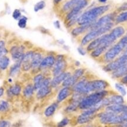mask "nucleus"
Segmentation results:
<instances>
[{
	"label": "nucleus",
	"mask_w": 127,
	"mask_h": 127,
	"mask_svg": "<svg viewBox=\"0 0 127 127\" xmlns=\"http://www.w3.org/2000/svg\"><path fill=\"white\" fill-rule=\"evenodd\" d=\"M109 95H111L110 91L107 90L94 92L86 95L80 102L79 109L84 111L96 107L104 98Z\"/></svg>",
	"instance_id": "f257e3e1"
},
{
	"label": "nucleus",
	"mask_w": 127,
	"mask_h": 127,
	"mask_svg": "<svg viewBox=\"0 0 127 127\" xmlns=\"http://www.w3.org/2000/svg\"><path fill=\"white\" fill-rule=\"evenodd\" d=\"M109 9V5H101L88 9L79 16L77 21L78 25H83L94 23Z\"/></svg>",
	"instance_id": "f03ea898"
},
{
	"label": "nucleus",
	"mask_w": 127,
	"mask_h": 127,
	"mask_svg": "<svg viewBox=\"0 0 127 127\" xmlns=\"http://www.w3.org/2000/svg\"><path fill=\"white\" fill-rule=\"evenodd\" d=\"M127 47V35L122 38L115 45L111 46L104 55V60L105 63H110L115 59L120 53Z\"/></svg>",
	"instance_id": "7ed1b4c3"
},
{
	"label": "nucleus",
	"mask_w": 127,
	"mask_h": 127,
	"mask_svg": "<svg viewBox=\"0 0 127 127\" xmlns=\"http://www.w3.org/2000/svg\"><path fill=\"white\" fill-rule=\"evenodd\" d=\"M113 25V23H111L102 27L93 30L91 31L88 32L87 34H85V35L82 38L81 41V45L82 47L87 46L89 43H90L91 41L94 40L95 39L107 34V32H108L112 29Z\"/></svg>",
	"instance_id": "20e7f679"
},
{
	"label": "nucleus",
	"mask_w": 127,
	"mask_h": 127,
	"mask_svg": "<svg viewBox=\"0 0 127 127\" xmlns=\"http://www.w3.org/2000/svg\"><path fill=\"white\" fill-rule=\"evenodd\" d=\"M96 117H98L100 123L104 125H115L123 123L121 115L114 114L107 111L100 112L97 114Z\"/></svg>",
	"instance_id": "39448f33"
},
{
	"label": "nucleus",
	"mask_w": 127,
	"mask_h": 127,
	"mask_svg": "<svg viewBox=\"0 0 127 127\" xmlns=\"http://www.w3.org/2000/svg\"><path fill=\"white\" fill-rule=\"evenodd\" d=\"M109 86L108 82L102 79H94L91 81H87L84 87V93L85 95L94 92L100 91L107 90Z\"/></svg>",
	"instance_id": "423d86ee"
},
{
	"label": "nucleus",
	"mask_w": 127,
	"mask_h": 127,
	"mask_svg": "<svg viewBox=\"0 0 127 127\" xmlns=\"http://www.w3.org/2000/svg\"><path fill=\"white\" fill-rule=\"evenodd\" d=\"M98 111L99 110L95 107L84 110L83 112L77 117V123L80 125L90 123L96 117Z\"/></svg>",
	"instance_id": "0eeeda50"
},
{
	"label": "nucleus",
	"mask_w": 127,
	"mask_h": 127,
	"mask_svg": "<svg viewBox=\"0 0 127 127\" xmlns=\"http://www.w3.org/2000/svg\"><path fill=\"white\" fill-rule=\"evenodd\" d=\"M127 63V53H124L119 58L113 60L110 63H108L106 65L104 66L103 69L108 72H112L118 68L124 65Z\"/></svg>",
	"instance_id": "6e6552de"
},
{
	"label": "nucleus",
	"mask_w": 127,
	"mask_h": 127,
	"mask_svg": "<svg viewBox=\"0 0 127 127\" xmlns=\"http://www.w3.org/2000/svg\"><path fill=\"white\" fill-rule=\"evenodd\" d=\"M66 62L64 55H58L55 57V63L52 68V74L53 77L65 72L66 67Z\"/></svg>",
	"instance_id": "1a4fd4ad"
},
{
	"label": "nucleus",
	"mask_w": 127,
	"mask_h": 127,
	"mask_svg": "<svg viewBox=\"0 0 127 127\" xmlns=\"http://www.w3.org/2000/svg\"><path fill=\"white\" fill-rule=\"evenodd\" d=\"M88 1L87 0H82L79 3L74 6L72 9L68 12L65 17V21L66 22L69 21L72 17L76 15H80L82 14V9H84L88 5Z\"/></svg>",
	"instance_id": "9d476101"
},
{
	"label": "nucleus",
	"mask_w": 127,
	"mask_h": 127,
	"mask_svg": "<svg viewBox=\"0 0 127 127\" xmlns=\"http://www.w3.org/2000/svg\"><path fill=\"white\" fill-rule=\"evenodd\" d=\"M114 18H115V15H114V14H109L103 16V17H101V18L96 20L93 23L90 31L102 27L105 25L111 23H112V21L114 20Z\"/></svg>",
	"instance_id": "9b49d317"
},
{
	"label": "nucleus",
	"mask_w": 127,
	"mask_h": 127,
	"mask_svg": "<svg viewBox=\"0 0 127 127\" xmlns=\"http://www.w3.org/2000/svg\"><path fill=\"white\" fill-rule=\"evenodd\" d=\"M12 59L15 62H22L24 55L25 54V47L23 45L12 46L9 50Z\"/></svg>",
	"instance_id": "f8f14e48"
},
{
	"label": "nucleus",
	"mask_w": 127,
	"mask_h": 127,
	"mask_svg": "<svg viewBox=\"0 0 127 127\" xmlns=\"http://www.w3.org/2000/svg\"><path fill=\"white\" fill-rule=\"evenodd\" d=\"M55 63V57L52 55H47L44 57L39 65V69L41 71L46 70L52 68Z\"/></svg>",
	"instance_id": "ddd939ff"
},
{
	"label": "nucleus",
	"mask_w": 127,
	"mask_h": 127,
	"mask_svg": "<svg viewBox=\"0 0 127 127\" xmlns=\"http://www.w3.org/2000/svg\"><path fill=\"white\" fill-rule=\"evenodd\" d=\"M105 111L120 115L127 112V105L125 104L111 105L105 108Z\"/></svg>",
	"instance_id": "4468645a"
},
{
	"label": "nucleus",
	"mask_w": 127,
	"mask_h": 127,
	"mask_svg": "<svg viewBox=\"0 0 127 127\" xmlns=\"http://www.w3.org/2000/svg\"><path fill=\"white\" fill-rule=\"evenodd\" d=\"M71 73L69 72H63L59 75L53 77V78L51 79V87L52 88H55L58 87L60 85L63 84V82L68 77H69L71 75Z\"/></svg>",
	"instance_id": "2eb2a0df"
},
{
	"label": "nucleus",
	"mask_w": 127,
	"mask_h": 127,
	"mask_svg": "<svg viewBox=\"0 0 127 127\" xmlns=\"http://www.w3.org/2000/svg\"><path fill=\"white\" fill-rule=\"evenodd\" d=\"M73 93L72 88L70 87H63L58 92L57 96V102L60 104L64 101H65L66 98L69 96L72 95Z\"/></svg>",
	"instance_id": "dca6fc26"
},
{
	"label": "nucleus",
	"mask_w": 127,
	"mask_h": 127,
	"mask_svg": "<svg viewBox=\"0 0 127 127\" xmlns=\"http://www.w3.org/2000/svg\"><path fill=\"white\" fill-rule=\"evenodd\" d=\"M93 23L83 25H79L78 27L74 28L71 32V35L74 37H77V36H78L86 32H89L91 30Z\"/></svg>",
	"instance_id": "f3484780"
},
{
	"label": "nucleus",
	"mask_w": 127,
	"mask_h": 127,
	"mask_svg": "<svg viewBox=\"0 0 127 127\" xmlns=\"http://www.w3.org/2000/svg\"><path fill=\"white\" fill-rule=\"evenodd\" d=\"M44 57L41 52H34V55H33L31 61V69L32 70H36V69H39L40 64L43 59Z\"/></svg>",
	"instance_id": "a211bd4d"
},
{
	"label": "nucleus",
	"mask_w": 127,
	"mask_h": 127,
	"mask_svg": "<svg viewBox=\"0 0 127 127\" xmlns=\"http://www.w3.org/2000/svg\"><path fill=\"white\" fill-rule=\"evenodd\" d=\"M108 106L111 105L124 104L125 101L123 96L118 94H111L107 96ZM108 107V106H107Z\"/></svg>",
	"instance_id": "6ab92c4d"
},
{
	"label": "nucleus",
	"mask_w": 127,
	"mask_h": 127,
	"mask_svg": "<svg viewBox=\"0 0 127 127\" xmlns=\"http://www.w3.org/2000/svg\"><path fill=\"white\" fill-rule=\"evenodd\" d=\"M52 87L51 86L42 87L36 91V98L38 99H42L47 97L52 92Z\"/></svg>",
	"instance_id": "aec40b11"
},
{
	"label": "nucleus",
	"mask_w": 127,
	"mask_h": 127,
	"mask_svg": "<svg viewBox=\"0 0 127 127\" xmlns=\"http://www.w3.org/2000/svg\"><path fill=\"white\" fill-rule=\"evenodd\" d=\"M127 74V63L121 66V67L118 68L113 72H112V77L113 78L117 79L123 78Z\"/></svg>",
	"instance_id": "412c9836"
},
{
	"label": "nucleus",
	"mask_w": 127,
	"mask_h": 127,
	"mask_svg": "<svg viewBox=\"0 0 127 127\" xmlns=\"http://www.w3.org/2000/svg\"><path fill=\"white\" fill-rule=\"evenodd\" d=\"M23 91L22 87L20 84H15L11 86L7 90V94L9 96H17Z\"/></svg>",
	"instance_id": "4be33fe9"
},
{
	"label": "nucleus",
	"mask_w": 127,
	"mask_h": 127,
	"mask_svg": "<svg viewBox=\"0 0 127 127\" xmlns=\"http://www.w3.org/2000/svg\"><path fill=\"white\" fill-rule=\"evenodd\" d=\"M44 78H45V76L42 73H39L34 76L33 78V85H34L35 91L38 90L42 86V82Z\"/></svg>",
	"instance_id": "5701e85b"
},
{
	"label": "nucleus",
	"mask_w": 127,
	"mask_h": 127,
	"mask_svg": "<svg viewBox=\"0 0 127 127\" xmlns=\"http://www.w3.org/2000/svg\"><path fill=\"white\" fill-rule=\"evenodd\" d=\"M35 90L33 84H28L23 90V95L25 98H30L34 94Z\"/></svg>",
	"instance_id": "b1692460"
},
{
	"label": "nucleus",
	"mask_w": 127,
	"mask_h": 127,
	"mask_svg": "<svg viewBox=\"0 0 127 127\" xmlns=\"http://www.w3.org/2000/svg\"><path fill=\"white\" fill-rule=\"evenodd\" d=\"M22 62L17 61L15 62L11 66L9 70V75L11 77H14L17 76L21 69Z\"/></svg>",
	"instance_id": "393cba45"
},
{
	"label": "nucleus",
	"mask_w": 127,
	"mask_h": 127,
	"mask_svg": "<svg viewBox=\"0 0 127 127\" xmlns=\"http://www.w3.org/2000/svg\"><path fill=\"white\" fill-rule=\"evenodd\" d=\"M58 107V103L54 102L52 103L51 105L46 108L44 110V114L45 115V117L49 118V117H52L54 114H55V112H56L57 108Z\"/></svg>",
	"instance_id": "a878e982"
},
{
	"label": "nucleus",
	"mask_w": 127,
	"mask_h": 127,
	"mask_svg": "<svg viewBox=\"0 0 127 127\" xmlns=\"http://www.w3.org/2000/svg\"><path fill=\"white\" fill-rule=\"evenodd\" d=\"M78 81L79 79L77 78H76L73 74H71L69 77H68L65 79L64 81L62 84V86H63V87H70V88H72Z\"/></svg>",
	"instance_id": "bb28decb"
},
{
	"label": "nucleus",
	"mask_w": 127,
	"mask_h": 127,
	"mask_svg": "<svg viewBox=\"0 0 127 127\" xmlns=\"http://www.w3.org/2000/svg\"><path fill=\"white\" fill-rule=\"evenodd\" d=\"M10 59L6 55H3L0 58V70H5L8 67Z\"/></svg>",
	"instance_id": "cd10ccee"
},
{
	"label": "nucleus",
	"mask_w": 127,
	"mask_h": 127,
	"mask_svg": "<svg viewBox=\"0 0 127 127\" xmlns=\"http://www.w3.org/2000/svg\"><path fill=\"white\" fill-rule=\"evenodd\" d=\"M81 1L82 0H69L63 5V10L64 12H69L74 6Z\"/></svg>",
	"instance_id": "c85d7f7f"
},
{
	"label": "nucleus",
	"mask_w": 127,
	"mask_h": 127,
	"mask_svg": "<svg viewBox=\"0 0 127 127\" xmlns=\"http://www.w3.org/2000/svg\"><path fill=\"white\" fill-rule=\"evenodd\" d=\"M27 21H28V18L25 15H22L21 17L18 20V27L21 28V29H25L27 27Z\"/></svg>",
	"instance_id": "c756f323"
},
{
	"label": "nucleus",
	"mask_w": 127,
	"mask_h": 127,
	"mask_svg": "<svg viewBox=\"0 0 127 127\" xmlns=\"http://www.w3.org/2000/svg\"><path fill=\"white\" fill-rule=\"evenodd\" d=\"M10 108V105L5 100H0V112H6Z\"/></svg>",
	"instance_id": "7c9ffc66"
},
{
	"label": "nucleus",
	"mask_w": 127,
	"mask_h": 127,
	"mask_svg": "<svg viewBox=\"0 0 127 127\" xmlns=\"http://www.w3.org/2000/svg\"><path fill=\"white\" fill-rule=\"evenodd\" d=\"M127 21V11L122 12L115 17V22L117 23H121Z\"/></svg>",
	"instance_id": "2f4dec72"
},
{
	"label": "nucleus",
	"mask_w": 127,
	"mask_h": 127,
	"mask_svg": "<svg viewBox=\"0 0 127 127\" xmlns=\"http://www.w3.org/2000/svg\"><path fill=\"white\" fill-rule=\"evenodd\" d=\"M46 4L45 2L44 1H40L39 2H36L35 4L34 7V11L35 12H38L39 11L42 10L45 7Z\"/></svg>",
	"instance_id": "473e14b6"
},
{
	"label": "nucleus",
	"mask_w": 127,
	"mask_h": 127,
	"mask_svg": "<svg viewBox=\"0 0 127 127\" xmlns=\"http://www.w3.org/2000/svg\"><path fill=\"white\" fill-rule=\"evenodd\" d=\"M84 73H85V69H83V68H78V69H75L74 71L72 74L79 80L83 77Z\"/></svg>",
	"instance_id": "72a5a7b5"
},
{
	"label": "nucleus",
	"mask_w": 127,
	"mask_h": 127,
	"mask_svg": "<svg viewBox=\"0 0 127 127\" xmlns=\"http://www.w3.org/2000/svg\"><path fill=\"white\" fill-rule=\"evenodd\" d=\"M115 87L116 90H117V91L121 94V95L122 96H125V95H126L127 91L126 90H125V87H124L122 84H118V83L115 84Z\"/></svg>",
	"instance_id": "f704fd0d"
},
{
	"label": "nucleus",
	"mask_w": 127,
	"mask_h": 127,
	"mask_svg": "<svg viewBox=\"0 0 127 127\" xmlns=\"http://www.w3.org/2000/svg\"><path fill=\"white\" fill-rule=\"evenodd\" d=\"M22 15H22L21 11L20 9H14V11L12 12V18H13L15 20H17V21H18L19 19L21 17Z\"/></svg>",
	"instance_id": "c9c22d12"
},
{
	"label": "nucleus",
	"mask_w": 127,
	"mask_h": 127,
	"mask_svg": "<svg viewBox=\"0 0 127 127\" xmlns=\"http://www.w3.org/2000/svg\"><path fill=\"white\" fill-rule=\"evenodd\" d=\"M69 123V120L68 118H64L63 120L57 124V127H65Z\"/></svg>",
	"instance_id": "e433bc0d"
},
{
	"label": "nucleus",
	"mask_w": 127,
	"mask_h": 127,
	"mask_svg": "<svg viewBox=\"0 0 127 127\" xmlns=\"http://www.w3.org/2000/svg\"><path fill=\"white\" fill-rule=\"evenodd\" d=\"M0 127H11V123L8 121H0Z\"/></svg>",
	"instance_id": "4c0bfd02"
},
{
	"label": "nucleus",
	"mask_w": 127,
	"mask_h": 127,
	"mask_svg": "<svg viewBox=\"0 0 127 127\" xmlns=\"http://www.w3.org/2000/svg\"><path fill=\"white\" fill-rule=\"evenodd\" d=\"M77 50H78V52H79V54H81V55H85L87 53V50H85L83 48V47H82V46H81V47L78 48Z\"/></svg>",
	"instance_id": "58836bf2"
},
{
	"label": "nucleus",
	"mask_w": 127,
	"mask_h": 127,
	"mask_svg": "<svg viewBox=\"0 0 127 127\" xmlns=\"http://www.w3.org/2000/svg\"><path fill=\"white\" fill-rule=\"evenodd\" d=\"M120 115H121V116L122 119H123V123L127 122V112H124V113H123L122 114H120Z\"/></svg>",
	"instance_id": "ea45409f"
},
{
	"label": "nucleus",
	"mask_w": 127,
	"mask_h": 127,
	"mask_svg": "<svg viewBox=\"0 0 127 127\" xmlns=\"http://www.w3.org/2000/svg\"><path fill=\"white\" fill-rule=\"evenodd\" d=\"M119 10L120 11H125V10H127V2L124 4L123 5L121 6L119 8Z\"/></svg>",
	"instance_id": "a19ab883"
},
{
	"label": "nucleus",
	"mask_w": 127,
	"mask_h": 127,
	"mask_svg": "<svg viewBox=\"0 0 127 127\" xmlns=\"http://www.w3.org/2000/svg\"><path fill=\"white\" fill-rule=\"evenodd\" d=\"M54 25L55 27L56 28H58V29H60V27H61L60 23L58 21H55L54 23Z\"/></svg>",
	"instance_id": "79ce46f5"
},
{
	"label": "nucleus",
	"mask_w": 127,
	"mask_h": 127,
	"mask_svg": "<svg viewBox=\"0 0 127 127\" xmlns=\"http://www.w3.org/2000/svg\"><path fill=\"white\" fill-rule=\"evenodd\" d=\"M5 47V42L4 40H0V50Z\"/></svg>",
	"instance_id": "37998d69"
},
{
	"label": "nucleus",
	"mask_w": 127,
	"mask_h": 127,
	"mask_svg": "<svg viewBox=\"0 0 127 127\" xmlns=\"http://www.w3.org/2000/svg\"><path fill=\"white\" fill-rule=\"evenodd\" d=\"M121 82H123V84H127V74L126 75H125L124 77L122 78Z\"/></svg>",
	"instance_id": "c03bdc74"
},
{
	"label": "nucleus",
	"mask_w": 127,
	"mask_h": 127,
	"mask_svg": "<svg viewBox=\"0 0 127 127\" xmlns=\"http://www.w3.org/2000/svg\"><path fill=\"white\" fill-rule=\"evenodd\" d=\"M4 88L3 87H0V97H1L4 94Z\"/></svg>",
	"instance_id": "a18cd8bd"
},
{
	"label": "nucleus",
	"mask_w": 127,
	"mask_h": 127,
	"mask_svg": "<svg viewBox=\"0 0 127 127\" xmlns=\"http://www.w3.org/2000/svg\"><path fill=\"white\" fill-rule=\"evenodd\" d=\"M62 0H54V2L55 4H58L60 2H61Z\"/></svg>",
	"instance_id": "49530a36"
},
{
	"label": "nucleus",
	"mask_w": 127,
	"mask_h": 127,
	"mask_svg": "<svg viewBox=\"0 0 127 127\" xmlns=\"http://www.w3.org/2000/svg\"><path fill=\"white\" fill-rule=\"evenodd\" d=\"M98 1H100V2H102V3H104V2H105L106 1H107V0H98Z\"/></svg>",
	"instance_id": "de8ad7c7"
},
{
	"label": "nucleus",
	"mask_w": 127,
	"mask_h": 127,
	"mask_svg": "<svg viewBox=\"0 0 127 127\" xmlns=\"http://www.w3.org/2000/svg\"><path fill=\"white\" fill-rule=\"evenodd\" d=\"M124 53H127V47L125 48V49L124 50Z\"/></svg>",
	"instance_id": "09e8293b"
}]
</instances>
